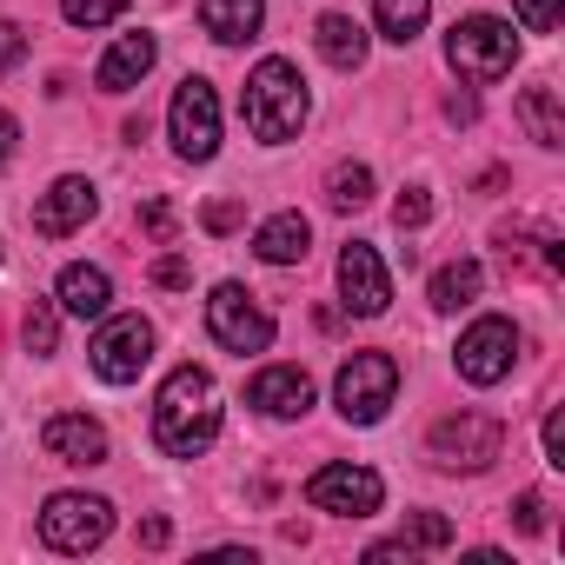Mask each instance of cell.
I'll return each mask as SVG.
<instances>
[{
    "instance_id": "cell-9",
    "label": "cell",
    "mask_w": 565,
    "mask_h": 565,
    "mask_svg": "<svg viewBox=\"0 0 565 565\" xmlns=\"http://www.w3.org/2000/svg\"><path fill=\"white\" fill-rule=\"evenodd\" d=\"M167 127H173L180 160H213V153H220V100H213V87H206L200 74L180 81V94H173V107H167Z\"/></svg>"
},
{
    "instance_id": "cell-1",
    "label": "cell",
    "mask_w": 565,
    "mask_h": 565,
    "mask_svg": "<svg viewBox=\"0 0 565 565\" xmlns=\"http://www.w3.org/2000/svg\"><path fill=\"white\" fill-rule=\"evenodd\" d=\"M220 433V386L200 366H173L153 399V439L167 459H200Z\"/></svg>"
},
{
    "instance_id": "cell-12",
    "label": "cell",
    "mask_w": 565,
    "mask_h": 565,
    "mask_svg": "<svg viewBox=\"0 0 565 565\" xmlns=\"http://www.w3.org/2000/svg\"><path fill=\"white\" fill-rule=\"evenodd\" d=\"M340 300H347V313H360V320H380V313L393 307V279H386V266H380V253H373L366 239H353V246L340 253Z\"/></svg>"
},
{
    "instance_id": "cell-22",
    "label": "cell",
    "mask_w": 565,
    "mask_h": 565,
    "mask_svg": "<svg viewBox=\"0 0 565 565\" xmlns=\"http://www.w3.org/2000/svg\"><path fill=\"white\" fill-rule=\"evenodd\" d=\"M519 120L539 147H565V114H558V94L552 87H525L519 94Z\"/></svg>"
},
{
    "instance_id": "cell-35",
    "label": "cell",
    "mask_w": 565,
    "mask_h": 565,
    "mask_svg": "<svg viewBox=\"0 0 565 565\" xmlns=\"http://www.w3.org/2000/svg\"><path fill=\"white\" fill-rule=\"evenodd\" d=\"M21 54H28V34H21L14 21H0V67H14Z\"/></svg>"
},
{
    "instance_id": "cell-10",
    "label": "cell",
    "mask_w": 565,
    "mask_h": 565,
    "mask_svg": "<svg viewBox=\"0 0 565 565\" xmlns=\"http://www.w3.org/2000/svg\"><path fill=\"white\" fill-rule=\"evenodd\" d=\"M459 380L466 386H499L505 373H512V360H519V327L512 320H472L466 333H459Z\"/></svg>"
},
{
    "instance_id": "cell-3",
    "label": "cell",
    "mask_w": 565,
    "mask_h": 565,
    "mask_svg": "<svg viewBox=\"0 0 565 565\" xmlns=\"http://www.w3.org/2000/svg\"><path fill=\"white\" fill-rule=\"evenodd\" d=\"M446 61H452L459 81L492 87V81L512 74L519 34H512V21H499V14H466V21H452V34H446Z\"/></svg>"
},
{
    "instance_id": "cell-36",
    "label": "cell",
    "mask_w": 565,
    "mask_h": 565,
    "mask_svg": "<svg viewBox=\"0 0 565 565\" xmlns=\"http://www.w3.org/2000/svg\"><path fill=\"white\" fill-rule=\"evenodd\" d=\"M14 153H21V120H14L8 107H0V167H8Z\"/></svg>"
},
{
    "instance_id": "cell-38",
    "label": "cell",
    "mask_w": 565,
    "mask_h": 565,
    "mask_svg": "<svg viewBox=\"0 0 565 565\" xmlns=\"http://www.w3.org/2000/svg\"><path fill=\"white\" fill-rule=\"evenodd\" d=\"M167 539H173V525H167V519H147V525H140V545H153V552H160Z\"/></svg>"
},
{
    "instance_id": "cell-28",
    "label": "cell",
    "mask_w": 565,
    "mask_h": 565,
    "mask_svg": "<svg viewBox=\"0 0 565 565\" xmlns=\"http://www.w3.org/2000/svg\"><path fill=\"white\" fill-rule=\"evenodd\" d=\"M393 220H399V233L426 226V220H433V200H426V186H406V193H399V206H393Z\"/></svg>"
},
{
    "instance_id": "cell-31",
    "label": "cell",
    "mask_w": 565,
    "mask_h": 565,
    "mask_svg": "<svg viewBox=\"0 0 565 565\" xmlns=\"http://www.w3.org/2000/svg\"><path fill=\"white\" fill-rule=\"evenodd\" d=\"M519 21H525L532 34H552V28H558V0H519Z\"/></svg>"
},
{
    "instance_id": "cell-37",
    "label": "cell",
    "mask_w": 565,
    "mask_h": 565,
    "mask_svg": "<svg viewBox=\"0 0 565 565\" xmlns=\"http://www.w3.org/2000/svg\"><path fill=\"white\" fill-rule=\"evenodd\" d=\"M446 120H452V127H472V120H479V100H472V94H452V100H446Z\"/></svg>"
},
{
    "instance_id": "cell-23",
    "label": "cell",
    "mask_w": 565,
    "mask_h": 565,
    "mask_svg": "<svg viewBox=\"0 0 565 565\" xmlns=\"http://www.w3.org/2000/svg\"><path fill=\"white\" fill-rule=\"evenodd\" d=\"M426 14H433V0H373V21H380V34L386 41H419V28H426Z\"/></svg>"
},
{
    "instance_id": "cell-30",
    "label": "cell",
    "mask_w": 565,
    "mask_h": 565,
    "mask_svg": "<svg viewBox=\"0 0 565 565\" xmlns=\"http://www.w3.org/2000/svg\"><path fill=\"white\" fill-rule=\"evenodd\" d=\"M512 525L519 532H545V492H519L512 499Z\"/></svg>"
},
{
    "instance_id": "cell-26",
    "label": "cell",
    "mask_w": 565,
    "mask_h": 565,
    "mask_svg": "<svg viewBox=\"0 0 565 565\" xmlns=\"http://www.w3.org/2000/svg\"><path fill=\"white\" fill-rule=\"evenodd\" d=\"M399 545H426V552H439V545H452V525L439 519V512H413L406 519V539Z\"/></svg>"
},
{
    "instance_id": "cell-33",
    "label": "cell",
    "mask_w": 565,
    "mask_h": 565,
    "mask_svg": "<svg viewBox=\"0 0 565 565\" xmlns=\"http://www.w3.org/2000/svg\"><path fill=\"white\" fill-rule=\"evenodd\" d=\"M545 466H558V472H565V413H558V406L545 413Z\"/></svg>"
},
{
    "instance_id": "cell-18",
    "label": "cell",
    "mask_w": 565,
    "mask_h": 565,
    "mask_svg": "<svg viewBox=\"0 0 565 565\" xmlns=\"http://www.w3.org/2000/svg\"><path fill=\"white\" fill-rule=\"evenodd\" d=\"M259 21H266V0H200V28H206L220 47L253 41V34H259Z\"/></svg>"
},
{
    "instance_id": "cell-7",
    "label": "cell",
    "mask_w": 565,
    "mask_h": 565,
    "mask_svg": "<svg viewBox=\"0 0 565 565\" xmlns=\"http://www.w3.org/2000/svg\"><path fill=\"white\" fill-rule=\"evenodd\" d=\"M107 532H114V505L94 492H54L41 505V539L54 552H94Z\"/></svg>"
},
{
    "instance_id": "cell-21",
    "label": "cell",
    "mask_w": 565,
    "mask_h": 565,
    "mask_svg": "<svg viewBox=\"0 0 565 565\" xmlns=\"http://www.w3.org/2000/svg\"><path fill=\"white\" fill-rule=\"evenodd\" d=\"M479 287H486V266H479V259H452V266L433 273V307H439V313H459V307L479 300Z\"/></svg>"
},
{
    "instance_id": "cell-24",
    "label": "cell",
    "mask_w": 565,
    "mask_h": 565,
    "mask_svg": "<svg viewBox=\"0 0 565 565\" xmlns=\"http://www.w3.org/2000/svg\"><path fill=\"white\" fill-rule=\"evenodd\" d=\"M327 200H333V213H360L373 200V167H333L327 173Z\"/></svg>"
},
{
    "instance_id": "cell-25",
    "label": "cell",
    "mask_w": 565,
    "mask_h": 565,
    "mask_svg": "<svg viewBox=\"0 0 565 565\" xmlns=\"http://www.w3.org/2000/svg\"><path fill=\"white\" fill-rule=\"evenodd\" d=\"M54 347H61V313H54V300H34V307H28V353L47 360Z\"/></svg>"
},
{
    "instance_id": "cell-34",
    "label": "cell",
    "mask_w": 565,
    "mask_h": 565,
    "mask_svg": "<svg viewBox=\"0 0 565 565\" xmlns=\"http://www.w3.org/2000/svg\"><path fill=\"white\" fill-rule=\"evenodd\" d=\"M200 220H206V233H233V226H239V200H213Z\"/></svg>"
},
{
    "instance_id": "cell-14",
    "label": "cell",
    "mask_w": 565,
    "mask_h": 565,
    "mask_svg": "<svg viewBox=\"0 0 565 565\" xmlns=\"http://www.w3.org/2000/svg\"><path fill=\"white\" fill-rule=\"evenodd\" d=\"M41 446L61 459V466H100L107 459V426L87 419V413H54L41 426Z\"/></svg>"
},
{
    "instance_id": "cell-27",
    "label": "cell",
    "mask_w": 565,
    "mask_h": 565,
    "mask_svg": "<svg viewBox=\"0 0 565 565\" xmlns=\"http://www.w3.org/2000/svg\"><path fill=\"white\" fill-rule=\"evenodd\" d=\"M120 8H127V0H61V14H67L74 28H107Z\"/></svg>"
},
{
    "instance_id": "cell-19",
    "label": "cell",
    "mask_w": 565,
    "mask_h": 565,
    "mask_svg": "<svg viewBox=\"0 0 565 565\" xmlns=\"http://www.w3.org/2000/svg\"><path fill=\"white\" fill-rule=\"evenodd\" d=\"M307 246H313V226H307L300 213H273V220L253 233V253H259L266 266H294V259H307Z\"/></svg>"
},
{
    "instance_id": "cell-6",
    "label": "cell",
    "mask_w": 565,
    "mask_h": 565,
    "mask_svg": "<svg viewBox=\"0 0 565 565\" xmlns=\"http://www.w3.org/2000/svg\"><path fill=\"white\" fill-rule=\"evenodd\" d=\"M380 499H386L380 472L373 466H353V459H333V466H320L307 479V505L313 512H333V519H373Z\"/></svg>"
},
{
    "instance_id": "cell-20",
    "label": "cell",
    "mask_w": 565,
    "mask_h": 565,
    "mask_svg": "<svg viewBox=\"0 0 565 565\" xmlns=\"http://www.w3.org/2000/svg\"><path fill=\"white\" fill-rule=\"evenodd\" d=\"M313 41H320V54H327V61H333L340 74H353V67L366 61V28H360L353 14H320Z\"/></svg>"
},
{
    "instance_id": "cell-4",
    "label": "cell",
    "mask_w": 565,
    "mask_h": 565,
    "mask_svg": "<svg viewBox=\"0 0 565 565\" xmlns=\"http://www.w3.org/2000/svg\"><path fill=\"white\" fill-rule=\"evenodd\" d=\"M393 393H399V360L393 353H353L340 366V380H333V399H340V413L353 426H380Z\"/></svg>"
},
{
    "instance_id": "cell-8",
    "label": "cell",
    "mask_w": 565,
    "mask_h": 565,
    "mask_svg": "<svg viewBox=\"0 0 565 565\" xmlns=\"http://www.w3.org/2000/svg\"><path fill=\"white\" fill-rule=\"evenodd\" d=\"M426 446H433V459H439L446 472H486V466L499 459L505 433H499V419H486V413H446Z\"/></svg>"
},
{
    "instance_id": "cell-29",
    "label": "cell",
    "mask_w": 565,
    "mask_h": 565,
    "mask_svg": "<svg viewBox=\"0 0 565 565\" xmlns=\"http://www.w3.org/2000/svg\"><path fill=\"white\" fill-rule=\"evenodd\" d=\"M140 226H147V239H173V233H180V213H173L167 200H147V206H140Z\"/></svg>"
},
{
    "instance_id": "cell-2",
    "label": "cell",
    "mask_w": 565,
    "mask_h": 565,
    "mask_svg": "<svg viewBox=\"0 0 565 565\" xmlns=\"http://www.w3.org/2000/svg\"><path fill=\"white\" fill-rule=\"evenodd\" d=\"M246 127H253V140H266V147H287L300 127H307V81H300V67L294 61H259L253 74H246Z\"/></svg>"
},
{
    "instance_id": "cell-11",
    "label": "cell",
    "mask_w": 565,
    "mask_h": 565,
    "mask_svg": "<svg viewBox=\"0 0 565 565\" xmlns=\"http://www.w3.org/2000/svg\"><path fill=\"white\" fill-rule=\"evenodd\" d=\"M206 327H213V340L226 347V353H266L273 347V320L253 307V294L246 287H213V300H206Z\"/></svg>"
},
{
    "instance_id": "cell-13",
    "label": "cell",
    "mask_w": 565,
    "mask_h": 565,
    "mask_svg": "<svg viewBox=\"0 0 565 565\" xmlns=\"http://www.w3.org/2000/svg\"><path fill=\"white\" fill-rule=\"evenodd\" d=\"M94 206H100L94 180L67 173V180H54V186L41 193V206H34V233H41V239H67L74 226H87V220H94Z\"/></svg>"
},
{
    "instance_id": "cell-5",
    "label": "cell",
    "mask_w": 565,
    "mask_h": 565,
    "mask_svg": "<svg viewBox=\"0 0 565 565\" xmlns=\"http://www.w3.org/2000/svg\"><path fill=\"white\" fill-rule=\"evenodd\" d=\"M147 360H153V327H147L140 313H120V320L100 313V333H94V347H87V366H94L107 386H134V380L147 373Z\"/></svg>"
},
{
    "instance_id": "cell-16",
    "label": "cell",
    "mask_w": 565,
    "mask_h": 565,
    "mask_svg": "<svg viewBox=\"0 0 565 565\" xmlns=\"http://www.w3.org/2000/svg\"><path fill=\"white\" fill-rule=\"evenodd\" d=\"M153 61H160V41H153V34H120V41L100 54L94 87H100V94H127V87H140V81L153 74Z\"/></svg>"
},
{
    "instance_id": "cell-17",
    "label": "cell",
    "mask_w": 565,
    "mask_h": 565,
    "mask_svg": "<svg viewBox=\"0 0 565 565\" xmlns=\"http://www.w3.org/2000/svg\"><path fill=\"white\" fill-rule=\"evenodd\" d=\"M54 300H61L74 320H100V313L114 307V279H107L100 266H67L61 287H54Z\"/></svg>"
},
{
    "instance_id": "cell-32",
    "label": "cell",
    "mask_w": 565,
    "mask_h": 565,
    "mask_svg": "<svg viewBox=\"0 0 565 565\" xmlns=\"http://www.w3.org/2000/svg\"><path fill=\"white\" fill-rule=\"evenodd\" d=\"M153 287H193V266H186L180 253H167V259H153Z\"/></svg>"
},
{
    "instance_id": "cell-15",
    "label": "cell",
    "mask_w": 565,
    "mask_h": 565,
    "mask_svg": "<svg viewBox=\"0 0 565 565\" xmlns=\"http://www.w3.org/2000/svg\"><path fill=\"white\" fill-rule=\"evenodd\" d=\"M246 406H259L266 419H300V413L313 406V380H307L300 366H266V373H253Z\"/></svg>"
}]
</instances>
